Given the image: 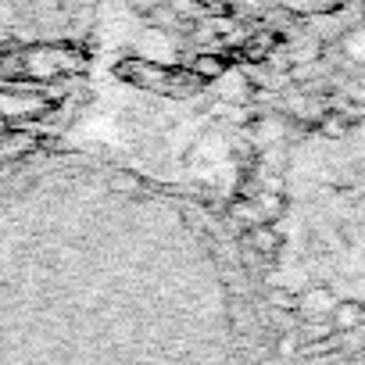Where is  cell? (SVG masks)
I'll list each match as a JSON object with an SVG mask.
<instances>
[{
	"mask_svg": "<svg viewBox=\"0 0 365 365\" xmlns=\"http://www.w3.org/2000/svg\"><path fill=\"white\" fill-rule=\"evenodd\" d=\"M333 329H358L361 326V308L354 301H344V304H333Z\"/></svg>",
	"mask_w": 365,
	"mask_h": 365,
	"instance_id": "obj_1",
	"label": "cell"
},
{
	"mask_svg": "<svg viewBox=\"0 0 365 365\" xmlns=\"http://www.w3.org/2000/svg\"><path fill=\"white\" fill-rule=\"evenodd\" d=\"M333 297L326 294V290H315V294H308L304 301H301V308H304V315H312V319H319V315H329L333 312Z\"/></svg>",
	"mask_w": 365,
	"mask_h": 365,
	"instance_id": "obj_2",
	"label": "cell"
}]
</instances>
